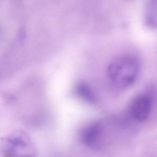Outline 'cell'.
<instances>
[{"label":"cell","mask_w":157,"mask_h":157,"mask_svg":"<svg viewBox=\"0 0 157 157\" xmlns=\"http://www.w3.org/2000/svg\"><path fill=\"white\" fill-rule=\"evenodd\" d=\"M140 71V63L136 58L130 55H123L111 62L108 66L107 75L114 86L125 89L135 82Z\"/></svg>","instance_id":"cell-1"},{"label":"cell","mask_w":157,"mask_h":157,"mask_svg":"<svg viewBox=\"0 0 157 157\" xmlns=\"http://www.w3.org/2000/svg\"><path fill=\"white\" fill-rule=\"evenodd\" d=\"M153 100L151 96L142 94L136 97L130 106V114L133 119L139 122L146 121L152 111Z\"/></svg>","instance_id":"cell-2"},{"label":"cell","mask_w":157,"mask_h":157,"mask_svg":"<svg viewBox=\"0 0 157 157\" xmlns=\"http://www.w3.org/2000/svg\"><path fill=\"white\" fill-rule=\"evenodd\" d=\"M101 129L97 124H93L87 126L81 134L82 142L87 146L97 147L99 146Z\"/></svg>","instance_id":"cell-3"},{"label":"cell","mask_w":157,"mask_h":157,"mask_svg":"<svg viewBox=\"0 0 157 157\" xmlns=\"http://www.w3.org/2000/svg\"><path fill=\"white\" fill-rule=\"evenodd\" d=\"M144 22L146 25L149 28H157V0L147 1Z\"/></svg>","instance_id":"cell-4"},{"label":"cell","mask_w":157,"mask_h":157,"mask_svg":"<svg viewBox=\"0 0 157 157\" xmlns=\"http://www.w3.org/2000/svg\"><path fill=\"white\" fill-rule=\"evenodd\" d=\"M77 90L80 97L90 102L95 100V98L92 91L86 84H81L78 85Z\"/></svg>","instance_id":"cell-5"},{"label":"cell","mask_w":157,"mask_h":157,"mask_svg":"<svg viewBox=\"0 0 157 157\" xmlns=\"http://www.w3.org/2000/svg\"><path fill=\"white\" fill-rule=\"evenodd\" d=\"M124 1H126L127 2H134L136 0H124Z\"/></svg>","instance_id":"cell-6"}]
</instances>
